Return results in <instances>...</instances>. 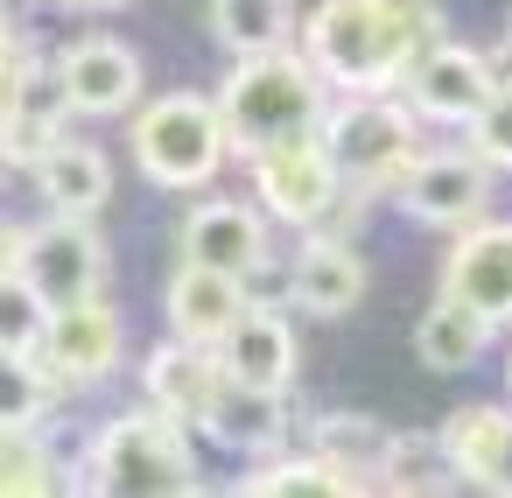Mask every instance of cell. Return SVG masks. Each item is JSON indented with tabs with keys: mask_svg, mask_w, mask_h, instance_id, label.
<instances>
[{
	"mask_svg": "<svg viewBox=\"0 0 512 498\" xmlns=\"http://www.w3.org/2000/svg\"><path fill=\"white\" fill-rule=\"evenodd\" d=\"M428 50H442V15L428 0H323L302 29V57L344 92H386Z\"/></svg>",
	"mask_w": 512,
	"mask_h": 498,
	"instance_id": "cell-1",
	"label": "cell"
},
{
	"mask_svg": "<svg viewBox=\"0 0 512 498\" xmlns=\"http://www.w3.org/2000/svg\"><path fill=\"white\" fill-rule=\"evenodd\" d=\"M323 71L309 57H288V50H267V57H239V71L225 78L218 92V113L232 127V148L253 162L281 141H302V134H323Z\"/></svg>",
	"mask_w": 512,
	"mask_h": 498,
	"instance_id": "cell-2",
	"label": "cell"
},
{
	"mask_svg": "<svg viewBox=\"0 0 512 498\" xmlns=\"http://www.w3.org/2000/svg\"><path fill=\"white\" fill-rule=\"evenodd\" d=\"M225 148H232V127L197 92H169V99L141 106V120H134V169L155 190H204L218 176Z\"/></svg>",
	"mask_w": 512,
	"mask_h": 498,
	"instance_id": "cell-3",
	"label": "cell"
},
{
	"mask_svg": "<svg viewBox=\"0 0 512 498\" xmlns=\"http://www.w3.org/2000/svg\"><path fill=\"white\" fill-rule=\"evenodd\" d=\"M92 491H176L190 498L197 491V463H190V442H183V421L162 414L155 400L120 414L99 449H92V477H78Z\"/></svg>",
	"mask_w": 512,
	"mask_h": 498,
	"instance_id": "cell-4",
	"label": "cell"
},
{
	"mask_svg": "<svg viewBox=\"0 0 512 498\" xmlns=\"http://www.w3.org/2000/svg\"><path fill=\"white\" fill-rule=\"evenodd\" d=\"M323 148L344 169V183L358 190H386L407 162H414V113L393 106L386 92H351L330 120H323Z\"/></svg>",
	"mask_w": 512,
	"mask_h": 498,
	"instance_id": "cell-5",
	"label": "cell"
},
{
	"mask_svg": "<svg viewBox=\"0 0 512 498\" xmlns=\"http://www.w3.org/2000/svg\"><path fill=\"white\" fill-rule=\"evenodd\" d=\"M8 267L50 302V309H64V302H85V295H99L106 288V239L92 232V218H50V225H36V232H8Z\"/></svg>",
	"mask_w": 512,
	"mask_h": 498,
	"instance_id": "cell-6",
	"label": "cell"
},
{
	"mask_svg": "<svg viewBox=\"0 0 512 498\" xmlns=\"http://www.w3.org/2000/svg\"><path fill=\"white\" fill-rule=\"evenodd\" d=\"M393 197L414 225L435 232H470L491 204V162L484 155H421L393 176Z\"/></svg>",
	"mask_w": 512,
	"mask_h": 498,
	"instance_id": "cell-7",
	"label": "cell"
},
{
	"mask_svg": "<svg viewBox=\"0 0 512 498\" xmlns=\"http://www.w3.org/2000/svg\"><path fill=\"white\" fill-rule=\"evenodd\" d=\"M246 169H253V190L267 197V211H274V218H288V225H316V218H330V211H337V183H344V169L330 162L323 134L281 141V148L253 155Z\"/></svg>",
	"mask_w": 512,
	"mask_h": 498,
	"instance_id": "cell-8",
	"label": "cell"
},
{
	"mask_svg": "<svg viewBox=\"0 0 512 498\" xmlns=\"http://www.w3.org/2000/svg\"><path fill=\"white\" fill-rule=\"evenodd\" d=\"M141 386H148V400H155L162 414H176L183 428H211V414H218V400H225L232 379H225L218 344H190V337H176V344H155V351H148Z\"/></svg>",
	"mask_w": 512,
	"mask_h": 498,
	"instance_id": "cell-9",
	"label": "cell"
},
{
	"mask_svg": "<svg viewBox=\"0 0 512 498\" xmlns=\"http://www.w3.org/2000/svg\"><path fill=\"white\" fill-rule=\"evenodd\" d=\"M113 365H120V316H113L99 295L50 309V330H43V372H50V379H64V386H99Z\"/></svg>",
	"mask_w": 512,
	"mask_h": 498,
	"instance_id": "cell-10",
	"label": "cell"
},
{
	"mask_svg": "<svg viewBox=\"0 0 512 498\" xmlns=\"http://www.w3.org/2000/svg\"><path fill=\"white\" fill-rule=\"evenodd\" d=\"M491 92H498L491 64H484L477 50H456V43L428 50V57L407 71V99H414V113L435 120V127H470V120L491 106Z\"/></svg>",
	"mask_w": 512,
	"mask_h": 498,
	"instance_id": "cell-11",
	"label": "cell"
},
{
	"mask_svg": "<svg viewBox=\"0 0 512 498\" xmlns=\"http://www.w3.org/2000/svg\"><path fill=\"white\" fill-rule=\"evenodd\" d=\"M57 78H64V92H71V113L106 120V113H127V106H134V92H141V57H134L127 43H113V36H78V43H64Z\"/></svg>",
	"mask_w": 512,
	"mask_h": 498,
	"instance_id": "cell-12",
	"label": "cell"
},
{
	"mask_svg": "<svg viewBox=\"0 0 512 498\" xmlns=\"http://www.w3.org/2000/svg\"><path fill=\"white\" fill-rule=\"evenodd\" d=\"M442 288L463 295L470 309H484L491 323H512V225L477 218L442 260Z\"/></svg>",
	"mask_w": 512,
	"mask_h": 498,
	"instance_id": "cell-13",
	"label": "cell"
},
{
	"mask_svg": "<svg viewBox=\"0 0 512 498\" xmlns=\"http://www.w3.org/2000/svg\"><path fill=\"white\" fill-rule=\"evenodd\" d=\"M246 309H253V302H246V274L183 260L176 281H169V323H176V337H190V344H225V330H232Z\"/></svg>",
	"mask_w": 512,
	"mask_h": 498,
	"instance_id": "cell-14",
	"label": "cell"
},
{
	"mask_svg": "<svg viewBox=\"0 0 512 498\" xmlns=\"http://www.w3.org/2000/svg\"><path fill=\"white\" fill-rule=\"evenodd\" d=\"M218 358H225V379H232V386L288 393V379H295V330H288L274 309H246V316L225 330Z\"/></svg>",
	"mask_w": 512,
	"mask_h": 498,
	"instance_id": "cell-15",
	"label": "cell"
},
{
	"mask_svg": "<svg viewBox=\"0 0 512 498\" xmlns=\"http://www.w3.org/2000/svg\"><path fill=\"white\" fill-rule=\"evenodd\" d=\"M183 260H204V267H225V274H253L267 260V232L246 204L232 197H211L183 218Z\"/></svg>",
	"mask_w": 512,
	"mask_h": 498,
	"instance_id": "cell-16",
	"label": "cell"
},
{
	"mask_svg": "<svg viewBox=\"0 0 512 498\" xmlns=\"http://www.w3.org/2000/svg\"><path fill=\"white\" fill-rule=\"evenodd\" d=\"M288 295L295 309L309 316H344L358 295H365V260L344 246V239H309L288 267Z\"/></svg>",
	"mask_w": 512,
	"mask_h": 498,
	"instance_id": "cell-17",
	"label": "cell"
},
{
	"mask_svg": "<svg viewBox=\"0 0 512 498\" xmlns=\"http://www.w3.org/2000/svg\"><path fill=\"white\" fill-rule=\"evenodd\" d=\"M491 316L484 309H470L463 295H435L428 309H421V323H414V358L428 365V372H463V365H477V351L491 344Z\"/></svg>",
	"mask_w": 512,
	"mask_h": 498,
	"instance_id": "cell-18",
	"label": "cell"
},
{
	"mask_svg": "<svg viewBox=\"0 0 512 498\" xmlns=\"http://www.w3.org/2000/svg\"><path fill=\"white\" fill-rule=\"evenodd\" d=\"M435 449H442V463H449L456 477L498 491V477H505V449H512V414H505V407H456Z\"/></svg>",
	"mask_w": 512,
	"mask_h": 498,
	"instance_id": "cell-19",
	"label": "cell"
},
{
	"mask_svg": "<svg viewBox=\"0 0 512 498\" xmlns=\"http://www.w3.org/2000/svg\"><path fill=\"white\" fill-rule=\"evenodd\" d=\"M36 183H43L50 211H64V218H99V204L113 197V169L92 141H57L36 162Z\"/></svg>",
	"mask_w": 512,
	"mask_h": 498,
	"instance_id": "cell-20",
	"label": "cell"
},
{
	"mask_svg": "<svg viewBox=\"0 0 512 498\" xmlns=\"http://www.w3.org/2000/svg\"><path fill=\"white\" fill-rule=\"evenodd\" d=\"M211 435H218L225 449H239V456H267V449H281V435H288V407H281V393L225 386V400H218V414H211Z\"/></svg>",
	"mask_w": 512,
	"mask_h": 498,
	"instance_id": "cell-21",
	"label": "cell"
},
{
	"mask_svg": "<svg viewBox=\"0 0 512 498\" xmlns=\"http://www.w3.org/2000/svg\"><path fill=\"white\" fill-rule=\"evenodd\" d=\"M211 36H218L232 57L288 50V36H295V0H211Z\"/></svg>",
	"mask_w": 512,
	"mask_h": 498,
	"instance_id": "cell-22",
	"label": "cell"
},
{
	"mask_svg": "<svg viewBox=\"0 0 512 498\" xmlns=\"http://www.w3.org/2000/svg\"><path fill=\"white\" fill-rule=\"evenodd\" d=\"M239 491H246V498H337V491H365V477L309 449V456H288V463H260V470H246Z\"/></svg>",
	"mask_w": 512,
	"mask_h": 498,
	"instance_id": "cell-23",
	"label": "cell"
},
{
	"mask_svg": "<svg viewBox=\"0 0 512 498\" xmlns=\"http://www.w3.org/2000/svg\"><path fill=\"white\" fill-rule=\"evenodd\" d=\"M309 449H316V456H330V463H344V470H358V477L372 484V477H379V463H386V449H393V435H386L379 421H365V414H323Z\"/></svg>",
	"mask_w": 512,
	"mask_h": 498,
	"instance_id": "cell-24",
	"label": "cell"
},
{
	"mask_svg": "<svg viewBox=\"0 0 512 498\" xmlns=\"http://www.w3.org/2000/svg\"><path fill=\"white\" fill-rule=\"evenodd\" d=\"M50 484H57V470H50L43 442H29L22 421H8V477H0V491H8V498H29V491H50Z\"/></svg>",
	"mask_w": 512,
	"mask_h": 498,
	"instance_id": "cell-25",
	"label": "cell"
},
{
	"mask_svg": "<svg viewBox=\"0 0 512 498\" xmlns=\"http://www.w3.org/2000/svg\"><path fill=\"white\" fill-rule=\"evenodd\" d=\"M470 148L491 162V169H512V78L491 92V106L470 120Z\"/></svg>",
	"mask_w": 512,
	"mask_h": 498,
	"instance_id": "cell-26",
	"label": "cell"
},
{
	"mask_svg": "<svg viewBox=\"0 0 512 498\" xmlns=\"http://www.w3.org/2000/svg\"><path fill=\"white\" fill-rule=\"evenodd\" d=\"M71 8H120V0H71Z\"/></svg>",
	"mask_w": 512,
	"mask_h": 498,
	"instance_id": "cell-27",
	"label": "cell"
}]
</instances>
